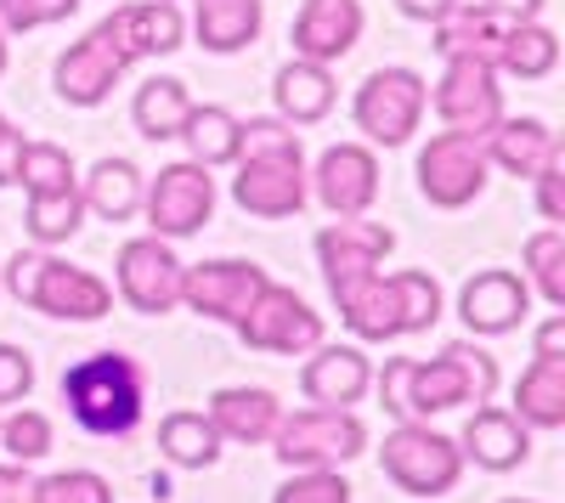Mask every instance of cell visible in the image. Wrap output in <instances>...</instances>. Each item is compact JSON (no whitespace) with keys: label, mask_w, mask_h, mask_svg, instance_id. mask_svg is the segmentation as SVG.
<instances>
[{"label":"cell","mask_w":565,"mask_h":503,"mask_svg":"<svg viewBox=\"0 0 565 503\" xmlns=\"http://www.w3.org/2000/svg\"><path fill=\"white\" fill-rule=\"evenodd\" d=\"M430 29H436L430 45L441 57H469V63H487V68H498L503 34H509V23L498 12H487L481 0H458V7L441 23H430Z\"/></svg>","instance_id":"obj_26"},{"label":"cell","mask_w":565,"mask_h":503,"mask_svg":"<svg viewBox=\"0 0 565 503\" xmlns=\"http://www.w3.org/2000/svg\"><path fill=\"white\" fill-rule=\"evenodd\" d=\"M362 23H367L362 0H300L295 29H289L295 57H306V63H328V68H334L340 57H351V52H356Z\"/></svg>","instance_id":"obj_19"},{"label":"cell","mask_w":565,"mask_h":503,"mask_svg":"<svg viewBox=\"0 0 565 503\" xmlns=\"http://www.w3.org/2000/svg\"><path fill=\"white\" fill-rule=\"evenodd\" d=\"M29 503H114V486L97 470H57L34 481Z\"/></svg>","instance_id":"obj_38"},{"label":"cell","mask_w":565,"mask_h":503,"mask_svg":"<svg viewBox=\"0 0 565 503\" xmlns=\"http://www.w3.org/2000/svg\"><path fill=\"white\" fill-rule=\"evenodd\" d=\"M141 188H148V175H141L130 159H97L79 181V204L97 221H136L141 215Z\"/></svg>","instance_id":"obj_28"},{"label":"cell","mask_w":565,"mask_h":503,"mask_svg":"<svg viewBox=\"0 0 565 503\" xmlns=\"http://www.w3.org/2000/svg\"><path fill=\"white\" fill-rule=\"evenodd\" d=\"M509 414L526 430H559L565 425V362H537L514 379V402Z\"/></svg>","instance_id":"obj_31"},{"label":"cell","mask_w":565,"mask_h":503,"mask_svg":"<svg viewBox=\"0 0 565 503\" xmlns=\"http://www.w3.org/2000/svg\"><path fill=\"white\" fill-rule=\"evenodd\" d=\"M79 12V0H0V34H34L68 23Z\"/></svg>","instance_id":"obj_40"},{"label":"cell","mask_w":565,"mask_h":503,"mask_svg":"<svg viewBox=\"0 0 565 503\" xmlns=\"http://www.w3.org/2000/svg\"><path fill=\"white\" fill-rule=\"evenodd\" d=\"M306 181L328 215H367L380 199V153L367 142H334Z\"/></svg>","instance_id":"obj_18"},{"label":"cell","mask_w":565,"mask_h":503,"mask_svg":"<svg viewBox=\"0 0 565 503\" xmlns=\"http://www.w3.org/2000/svg\"><path fill=\"white\" fill-rule=\"evenodd\" d=\"M373 390V362L362 345H311L300 362V396L311 407H356Z\"/></svg>","instance_id":"obj_20"},{"label":"cell","mask_w":565,"mask_h":503,"mask_svg":"<svg viewBox=\"0 0 565 503\" xmlns=\"http://www.w3.org/2000/svg\"><path fill=\"white\" fill-rule=\"evenodd\" d=\"M181 278H186V266L175 260V249L164 238H130L114 260V295L141 311V317H164L181 306Z\"/></svg>","instance_id":"obj_13"},{"label":"cell","mask_w":565,"mask_h":503,"mask_svg":"<svg viewBox=\"0 0 565 503\" xmlns=\"http://www.w3.org/2000/svg\"><path fill=\"white\" fill-rule=\"evenodd\" d=\"M481 153H487V164L492 170H509V175H521V181H532V175H543L548 164H559L565 153H559V136L543 125V119H521V114H503L487 136H481Z\"/></svg>","instance_id":"obj_23"},{"label":"cell","mask_w":565,"mask_h":503,"mask_svg":"<svg viewBox=\"0 0 565 503\" xmlns=\"http://www.w3.org/2000/svg\"><path fill=\"white\" fill-rule=\"evenodd\" d=\"M452 7H458V0H396V12L413 18V23H441Z\"/></svg>","instance_id":"obj_46"},{"label":"cell","mask_w":565,"mask_h":503,"mask_svg":"<svg viewBox=\"0 0 565 503\" xmlns=\"http://www.w3.org/2000/svg\"><path fill=\"white\" fill-rule=\"evenodd\" d=\"M175 142H186V159H193V164L221 170V164L238 159V148H244V119L232 108H221V103H193V114H186Z\"/></svg>","instance_id":"obj_30"},{"label":"cell","mask_w":565,"mask_h":503,"mask_svg":"<svg viewBox=\"0 0 565 503\" xmlns=\"http://www.w3.org/2000/svg\"><path fill=\"white\" fill-rule=\"evenodd\" d=\"M186 114H193V90H186V79H175V74L141 79L136 97H130V119H136V130L148 136V142H175Z\"/></svg>","instance_id":"obj_29"},{"label":"cell","mask_w":565,"mask_h":503,"mask_svg":"<svg viewBox=\"0 0 565 503\" xmlns=\"http://www.w3.org/2000/svg\"><path fill=\"white\" fill-rule=\"evenodd\" d=\"M29 311L57 317V323H103V317L114 311V283H103L97 271L68 266L57 255H40V278H34Z\"/></svg>","instance_id":"obj_17"},{"label":"cell","mask_w":565,"mask_h":503,"mask_svg":"<svg viewBox=\"0 0 565 503\" xmlns=\"http://www.w3.org/2000/svg\"><path fill=\"white\" fill-rule=\"evenodd\" d=\"M441 79L430 90V108L441 119V130H458V136H481L503 119V85H498V68L487 63H469V57H441Z\"/></svg>","instance_id":"obj_11"},{"label":"cell","mask_w":565,"mask_h":503,"mask_svg":"<svg viewBox=\"0 0 565 503\" xmlns=\"http://www.w3.org/2000/svg\"><path fill=\"white\" fill-rule=\"evenodd\" d=\"M458 317H463V329L476 334V340L514 334L532 317V289H526L521 271L487 266V271H476V278L458 289Z\"/></svg>","instance_id":"obj_16"},{"label":"cell","mask_w":565,"mask_h":503,"mask_svg":"<svg viewBox=\"0 0 565 503\" xmlns=\"http://www.w3.org/2000/svg\"><path fill=\"white\" fill-rule=\"evenodd\" d=\"M260 23H266V0H193V34L215 57L249 52L260 40Z\"/></svg>","instance_id":"obj_27"},{"label":"cell","mask_w":565,"mask_h":503,"mask_svg":"<svg viewBox=\"0 0 565 503\" xmlns=\"http://www.w3.org/2000/svg\"><path fill=\"white\" fill-rule=\"evenodd\" d=\"M521 278H526L532 300H543L548 311H565V233L559 226H543V233L526 238Z\"/></svg>","instance_id":"obj_34"},{"label":"cell","mask_w":565,"mask_h":503,"mask_svg":"<svg viewBox=\"0 0 565 503\" xmlns=\"http://www.w3.org/2000/svg\"><path fill=\"white\" fill-rule=\"evenodd\" d=\"M0 447H7L12 464H40L45 452H52V419L40 414V407H7V419H0Z\"/></svg>","instance_id":"obj_37"},{"label":"cell","mask_w":565,"mask_h":503,"mask_svg":"<svg viewBox=\"0 0 565 503\" xmlns=\"http://www.w3.org/2000/svg\"><path fill=\"white\" fill-rule=\"evenodd\" d=\"M159 452L175 470H210L221 459V430L199 407H181V414H164V425H159Z\"/></svg>","instance_id":"obj_32"},{"label":"cell","mask_w":565,"mask_h":503,"mask_svg":"<svg viewBox=\"0 0 565 503\" xmlns=\"http://www.w3.org/2000/svg\"><path fill=\"white\" fill-rule=\"evenodd\" d=\"M119 79H125V63L103 40V29H90L85 40H74L68 52L57 57V68H52V85H57V97L68 108H103Z\"/></svg>","instance_id":"obj_21"},{"label":"cell","mask_w":565,"mask_h":503,"mask_svg":"<svg viewBox=\"0 0 565 503\" xmlns=\"http://www.w3.org/2000/svg\"><path fill=\"white\" fill-rule=\"evenodd\" d=\"M436 317H441V283L430 271H391V278L380 271L367 289H356L340 306V323L367 345L424 334V329H436Z\"/></svg>","instance_id":"obj_4"},{"label":"cell","mask_w":565,"mask_h":503,"mask_svg":"<svg viewBox=\"0 0 565 503\" xmlns=\"http://www.w3.org/2000/svg\"><path fill=\"white\" fill-rule=\"evenodd\" d=\"M103 40L119 52V63H153V57H170L186 45V18L175 0H119V7L97 23Z\"/></svg>","instance_id":"obj_14"},{"label":"cell","mask_w":565,"mask_h":503,"mask_svg":"<svg viewBox=\"0 0 565 503\" xmlns=\"http://www.w3.org/2000/svg\"><path fill=\"white\" fill-rule=\"evenodd\" d=\"M271 503H356V497L340 470H295L271 492Z\"/></svg>","instance_id":"obj_39"},{"label":"cell","mask_w":565,"mask_h":503,"mask_svg":"<svg viewBox=\"0 0 565 503\" xmlns=\"http://www.w3.org/2000/svg\"><path fill=\"white\" fill-rule=\"evenodd\" d=\"M266 283H271L266 266H255V260H204V266H186L181 306H193L199 317H210V323L238 329L244 311L255 306V295Z\"/></svg>","instance_id":"obj_15"},{"label":"cell","mask_w":565,"mask_h":503,"mask_svg":"<svg viewBox=\"0 0 565 503\" xmlns=\"http://www.w3.org/2000/svg\"><path fill=\"white\" fill-rule=\"evenodd\" d=\"M559 68V34L537 18V23H509L503 52H498V74L509 79H548Z\"/></svg>","instance_id":"obj_33"},{"label":"cell","mask_w":565,"mask_h":503,"mask_svg":"<svg viewBox=\"0 0 565 503\" xmlns=\"http://www.w3.org/2000/svg\"><path fill=\"white\" fill-rule=\"evenodd\" d=\"M385 414L396 419H436L452 407H481L498 390V362L476 340H452L441 356H385V368L373 374Z\"/></svg>","instance_id":"obj_1"},{"label":"cell","mask_w":565,"mask_h":503,"mask_svg":"<svg viewBox=\"0 0 565 503\" xmlns=\"http://www.w3.org/2000/svg\"><path fill=\"white\" fill-rule=\"evenodd\" d=\"M458 452H463V464H476V470H487V475H509V470H521V464L532 459V430L514 419L509 407L481 402L476 414L463 419Z\"/></svg>","instance_id":"obj_22"},{"label":"cell","mask_w":565,"mask_h":503,"mask_svg":"<svg viewBox=\"0 0 565 503\" xmlns=\"http://www.w3.org/2000/svg\"><path fill=\"white\" fill-rule=\"evenodd\" d=\"M232 334H238L249 351H260V356H306L311 345H322V317L295 289L266 283Z\"/></svg>","instance_id":"obj_12"},{"label":"cell","mask_w":565,"mask_h":503,"mask_svg":"<svg viewBox=\"0 0 565 503\" xmlns=\"http://www.w3.org/2000/svg\"><path fill=\"white\" fill-rule=\"evenodd\" d=\"M23 226H29V238L45 244V249L68 244L79 226H85L79 181H74V188H57V193H29V215H23Z\"/></svg>","instance_id":"obj_36"},{"label":"cell","mask_w":565,"mask_h":503,"mask_svg":"<svg viewBox=\"0 0 565 503\" xmlns=\"http://www.w3.org/2000/svg\"><path fill=\"white\" fill-rule=\"evenodd\" d=\"M7 63H12V52H7V34H0V74H7Z\"/></svg>","instance_id":"obj_49"},{"label":"cell","mask_w":565,"mask_h":503,"mask_svg":"<svg viewBox=\"0 0 565 503\" xmlns=\"http://www.w3.org/2000/svg\"><path fill=\"white\" fill-rule=\"evenodd\" d=\"M396 249V233L385 221H362V215H334V226L317 233V266L322 283L334 295V306H345L356 289H367L380 278L385 255Z\"/></svg>","instance_id":"obj_8"},{"label":"cell","mask_w":565,"mask_h":503,"mask_svg":"<svg viewBox=\"0 0 565 503\" xmlns=\"http://www.w3.org/2000/svg\"><path fill=\"white\" fill-rule=\"evenodd\" d=\"M509 503H526V497H509Z\"/></svg>","instance_id":"obj_50"},{"label":"cell","mask_w":565,"mask_h":503,"mask_svg":"<svg viewBox=\"0 0 565 503\" xmlns=\"http://www.w3.org/2000/svg\"><path fill=\"white\" fill-rule=\"evenodd\" d=\"M424 114H430V85L418 68H373L351 97V125L367 148H407Z\"/></svg>","instance_id":"obj_6"},{"label":"cell","mask_w":565,"mask_h":503,"mask_svg":"<svg viewBox=\"0 0 565 503\" xmlns=\"http://www.w3.org/2000/svg\"><path fill=\"white\" fill-rule=\"evenodd\" d=\"M29 492H34L29 464H0V503H29Z\"/></svg>","instance_id":"obj_44"},{"label":"cell","mask_w":565,"mask_h":503,"mask_svg":"<svg viewBox=\"0 0 565 503\" xmlns=\"http://www.w3.org/2000/svg\"><path fill=\"white\" fill-rule=\"evenodd\" d=\"M418 193L430 199L436 210H463V204H476L487 193V181H492V164L481 153L476 136H458V130H436L430 142L418 148Z\"/></svg>","instance_id":"obj_10"},{"label":"cell","mask_w":565,"mask_h":503,"mask_svg":"<svg viewBox=\"0 0 565 503\" xmlns=\"http://www.w3.org/2000/svg\"><path fill=\"white\" fill-rule=\"evenodd\" d=\"M63 402L85 436L119 441L148 414V374L125 351H90L63 368Z\"/></svg>","instance_id":"obj_3"},{"label":"cell","mask_w":565,"mask_h":503,"mask_svg":"<svg viewBox=\"0 0 565 503\" xmlns=\"http://www.w3.org/2000/svg\"><path fill=\"white\" fill-rule=\"evenodd\" d=\"M210 425L221 430V441H238V447H266L277 419H282V402L260 385H226L210 396Z\"/></svg>","instance_id":"obj_25"},{"label":"cell","mask_w":565,"mask_h":503,"mask_svg":"<svg viewBox=\"0 0 565 503\" xmlns=\"http://www.w3.org/2000/svg\"><path fill=\"white\" fill-rule=\"evenodd\" d=\"M23 142V130H12V119L0 114V188H12V153Z\"/></svg>","instance_id":"obj_47"},{"label":"cell","mask_w":565,"mask_h":503,"mask_svg":"<svg viewBox=\"0 0 565 503\" xmlns=\"http://www.w3.org/2000/svg\"><path fill=\"white\" fill-rule=\"evenodd\" d=\"M340 103V85H334V68L328 63H306V57H289L277 74H271V108L277 119H289L295 130L306 125H322Z\"/></svg>","instance_id":"obj_24"},{"label":"cell","mask_w":565,"mask_h":503,"mask_svg":"<svg viewBox=\"0 0 565 503\" xmlns=\"http://www.w3.org/2000/svg\"><path fill=\"white\" fill-rule=\"evenodd\" d=\"M34 390V356L12 340H0V407H18Z\"/></svg>","instance_id":"obj_41"},{"label":"cell","mask_w":565,"mask_h":503,"mask_svg":"<svg viewBox=\"0 0 565 503\" xmlns=\"http://www.w3.org/2000/svg\"><path fill=\"white\" fill-rule=\"evenodd\" d=\"M271 452L282 470H340L356 452H367V425L351 407H300L277 419Z\"/></svg>","instance_id":"obj_7"},{"label":"cell","mask_w":565,"mask_h":503,"mask_svg":"<svg viewBox=\"0 0 565 503\" xmlns=\"http://www.w3.org/2000/svg\"><path fill=\"white\" fill-rule=\"evenodd\" d=\"M559 181H565V159H559V164H548L543 175H532V188H537V215H543L548 226H559V221H565V199H559Z\"/></svg>","instance_id":"obj_42"},{"label":"cell","mask_w":565,"mask_h":503,"mask_svg":"<svg viewBox=\"0 0 565 503\" xmlns=\"http://www.w3.org/2000/svg\"><path fill=\"white\" fill-rule=\"evenodd\" d=\"M380 470L396 492L430 503V497H447L463 481V452H458L452 436L430 430V419H402L380 447Z\"/></svg>","instance_id":"obj_5"},{"label":"cell","mask_w":565,"mask_h":503,"mask_svg":"<svg viewBox=\"0 0 565 503\" xmlns=\"http://www.w3.org/2000/svg\"><path fill=\"white\" fill-rule=\"evenodd\" d=\"M532 356H537V362H565V311H548L543 323H537Z\"/></svg>","instance_id":"obj_43"},{"label":"cell","mask_w":565,"mask_h":503,"mask_svg":"<svg viewBox=\"0 0 565 503\" xmlns=\"http://www.w3.org/2000/svg\"><path fill=\"white\" fill-rule=\"evenodd\" d=\"M238 175H232V204L255 221H289L306 210L311 181H306V148L289 119H244V148Z\"/></svg>","instance_id":"obj_2"},{"label":"cell","mask_w":565,"mask_h":503,"mask_svg":"<svg viewBox=\"0 0 565 503\" xmlns=\"http://www.w3.org/2000/svg\"><path fill=\"white\" fill-rule=\"evenodd\" d=\"M481 7H487V12H498L503 23H537L548 0H481Z\"/></svg>","instance_id":"obj_45"},{"label":"cell","mask_w":565,"mask_h":503,"mask_svg":"<svg viewBox=\"0 0 565 503\" xmlns=\"http://www.w3.org/2000/svg\"><path fill=\"white\" fill-rule=\"evenodd\" d=\"M12 181L23 193H57V188H74L79 181V170H74V153L68 148H57V142H18V153H12Z\"/></svg>","instance_id":"obj_35"},{"label":"cell","mask_w":565,"mask_h":503,"mask_svg":"<svg viewBox=\"0 0 565 503\" xmlns=\"http://www.w3.org/2000/svg\"><path fill=\"white\" fill-rule=\"evenodd\" d=\"M141 215H148L153 238H164V244L204 233L210 215H215V175L193 159L164 164L148 188H141Z\"/></svg>","instance_id":"obj_9"},{"label":"cell","mask_w":565,"mask_h":503,"mask_svg":"<svg viewBox=\"0 0 565 503\" xmlns=\"http://www.w3.org/2000/svg\"><path fill=\"white\" fill-rule=\"evenodd\" d=\"M148 492H153V497L164 503V497H170V475H153V481H148Z\"/></svg>","instance_id":"obj_48"}]
</instances>
